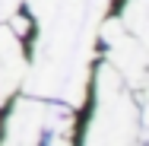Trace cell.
<instances>
[{
  "label": "cell",
  "instance_id": "cell-1",
  "mask_svg": "<svg viewBox=\"0 0 149 146\" xmlns=\"http://www.w3.org/2000/svg\"><path fill=\"white\" fill-rule=\"evenodd\" d=\"M57 111H63V108H51V105H41V102H19L10 124H6V140L10 143L38 140V133H45L51 127V117Z\"/></svg>",
  "mask_w": 149,
  "mask_h": 146
},
{
  "label": "cell",
  "instance_id": "cell-2",
  "mask_svg": "<svg viewBox=\"0 0 149 146\" xmlns=\"http://www.w3.org/2000/svg\"><path fill=\"white\" fill-rule=\"evenodd\" d=\"M19 70H22V48L16 45V38L6 29H0V102L16 86Z\"/></svg>",
  "mask_w": 149,
  "mask_h": 146
},
{
  "label": "cell",
  "instance_id": "cell-3",
  "mask_svg": "<svg viewBox=\"0 0 149 146\" xmlns=\"http://www.w3.org/2000/svg\"><path fill=\"white\" fill-rule=\"evenodd\" d=\"M143 13H146V6H143V0H130V6L124 10V29H130L136 38H146V19H143Z\"/></svg>",
  "mask_w": 149,
  "mask_h": 146
},
{
  "label": "cell",
  "instance_id": "cell-4",
  "mask_svg": "<svg viewBox=\"0 0 149 146\" xmlns=\"http://www.w3.org/2000/svg\"><path fill=\"white\" fill-rule=\"evenodd\" d=\"M16 3H19V0H0V19H6V16H13V10H16Z\"/></svg>",
  "mask_w": 149,
  "mask_h": 146
}]
</instances>
